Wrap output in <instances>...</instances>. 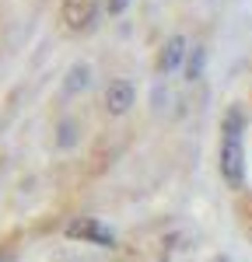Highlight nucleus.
Listing matches in <instances>:
<instances>
[{
  "label": "nucleus",
  "mask_w": 252,
  "mask_h": 262,
  "mask_svg": "<svg viewBox=\"0 0 252 262\" xmlns=\"http://www.w3.org/2000/svg\"><path fill=\"white\" fill-rule=\"evenodd\" d=\"M245 119L238 108H228L221 119V143H217V171L228 189H242L245 182V143H242Z\"/></svg>",
  "instance_id": "obj_1"
},
{
  "label": "nucleus",
  "mask_w": 252,
  "mask_h": 262,
  "mask_svg": "<svg viewBox=\"0 0 252 262\" xmlns=\"http://www.w3.org/2000/svg\"><path fill=\"white\" fill-rule=\"evenodd\" d=\"M63 234H67L70 242L95 245V248H112V245H116V231L105 227L98 217H74V221L63 227Z\"/></svg>",
  "instance_id": "obj_2"
},
{
  "label": "nucleus",
  "mask_w": 252,
  "mask_h": 262,
  "mask_svg": "<svg viewBox=\"0 0 252 262\" xmlns=\"http://www.w3.org/2000/svg\"><path fill=\"white\" fill-rule=\"evenodd\" d=\"M98 14H102L98 0H63L60 4V21L67 32H91Z\"/></svg>",
  "instance_id": "obj_3"
},
{
  "label": "nucleus",
  "mask_w": 252,
  "mask_h": 262,
  "mask_svg": "<svg viewBox=\"0 0 252 262\" xmlns=\"http://www.w3.org/2000/svg\"><path fill=\"white\" fill-rule=\"evenodd\" d=\"M133 101H137V88L126 81V77L109 81V88H105V112L109 116H126L133 108Z\"/></svg>",
  "instance_id": "obj_4"
},
{
  "label": "nucleus",
  "mask_w": 252,
  "mask_h": 262,
  "mask_svg": "<svg viewBox=\"0 0 252 262\" xmlns=\"http://www.w3.org/2000/svg\"><path fill=\"white\" fill-rule=\"evenodd\" d=\"M189 56V42L186 35H168L165 46H161V53H158V74H172V70H179L182 67V60Z\"/></svg>",
  "instance_id": "obj_5"
},
{
  "label": "nucleus",
  "mask_w": 252,
  "mask_h": 262,
  "mask_svg": "<svg viewBox=\"0 0 252 262\" xmlns=\"http://www.w3.org/2000/svg\"><path fill=\"white\" fill-rule=\"evenodd\" d=\"M203 67H207V49L203 46H193L186 56V81H200L203 77Z\"/></svg>",
  "instance_id": "obj_6"
},
{
  "label": "nucleus",
  "mask_w": 252,
  "mask_h": 262,
  "mask_svg": "<svg viewBox=\"0 0 252 262\" xmlns=\"http://www.w3.org/2000/svg\"><path fill=\"white\" fill-rule=\"evenodd\" d=\"M67 95H74V91H81V88H88V67L84 63H74L70 70H67Z\"/></svg>",
  "instance_id": "obj_7"
},
{
  "label": "nucleus",
  "mask_w": 252,
  "mask_h": 262,
  "mask_svg": "<svg viewBox=\"0 0 252 262\" xmlns=\"http://www.w3.org/2000/svg\"><path fill=\"white\" fill-rule=\"evenodd\" d=\"M126 7H130V0H105V14L109 18H119Z\"/></svg>",
  "instance_id": "obj_8"
},
{
  "label": "nucleus",
  "mask_w": 252,
  "mask_h": 262,
  "mask_svg": "<svg viewBox=\"0 0 252 262\" xmlns=\"http://www.w3.org/2000/svg\"><path fill=\"white\" fill-rule=\"evenodd\" d=\"M70 143H74V126L63 122V126H60V147H70Z\"/></svg>",
  "instance_id": "obj_9"
}]
</instances>
